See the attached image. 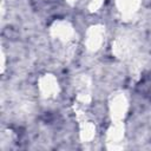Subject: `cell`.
Instances as JSON below:
<instances>
[{"instance_id": "obj_7", "label": "cell", "mask_w": 151, "mask_h": 151, "mask_svg": "<svg viewBox=\"0 0 151 151\" xmlns=\"http://www.w3.org/2000/svg\"><path fill=\"white\" fill-rule=\"evenodd\" d=\"M116 5L122 15L131 17L138 11L140 6V0H116Z\"/></svg>"}, {"instance_id": "obj_8", "label": "cell", "mask_w": 151, "mask_h": 151, "mask_svg": "<svg viewBox=\"0 0 151 151\" xmlns=\"http://www.w3.org/2000/svg\"><path fill=\"white\" fill-rule=\"evenodd\" d=\"M103 2H104V0H90L88 1V9L91 12H96L101 7Z\"/></svg>"}, {"instance_id": "obj_9", "label": "cell", "mask_w": 151, "mask_h": 151, "mask_svg": "<svg viewBox=\"0 0 151 151\" xmlns=\"http://www.w3.org/2000/svg\"><path fill=\"white\" fill-rule=\"evenodd\" d=\"M66 1H67L70 5H74V4L77 2V0H66Z\"/></svg>"}, {"instance_id": "obj_3", "label": "cell", "mask_w": 151, "mask_h": 151, "mask_svg": "<svg viewBox=\"0 0 151 151\" xmlns=\"http://www.w3.org/2000/svg\"><path fill=\"white\" fill-rule=\"evenodd\" d=\"M105 40V27L103 25H93L86 31L85 44L86 48L91 52H97L101 48Z\"/></svg>"}, {"instance_id": "obj_5", "label": "cell", "mask_w": 151, "mask_h": 151, "mask_svg": "<svg viewBox=\"0 0 151 151\" xmlns=\"http://www.w3.org/2000/svg\"><path fill=\"white\" fill-rule=\"evenodd\" d=\"M124 140V126L123 123H112L106 133V143L109 149L123 147Z\"/></svg>"}, {"instance_id": "obj_4", "label": "cell", "mask_w": 151, "mask_h": 151, "mask_svg": "<svg viewBox=\"0 0 151 151\" xmlns=\"http://www.w3.org/2000/svg\"><path fill=\"white\" fill-rule=\"evenodd\" d=\"M39 92L40 96L45 99H53L59 94L60 87L58 80L53 74H44L39 79Z\"/></svg>"}, {"instance_id": "obj_6", "label": "cell", "mask_w": 151, "mask_h": 151, "mask_svg": "<svg viewBox=\"0 0 151 151\" xmlns=\"http://www.w3.org/2000/svg\"><path fill=\"white\" fill-rule=\"evenodd\" d=\"M79 123H80V129H79L80 140L83 143H91L92 139L96 136V126H94V124L91 120H88L87 117L80 119Z\"/></svg>"}, {"instance_id": "obj_2", "label": "cell", "mask_w": 151, "mask_h": 151, "mask_svg": "<svg viewBox=\"0 0 151 151\" xmlns=\"http://www.w3.org/2000/svg\"><path fill=\"white\" fill-rule=\"evenodd\" d=\"M129 109V101L123 92H117L109 100V110L113 123H122Z\"/></svg>"}, {"instance_id": "obj_1", "label": "cell", "mask_w": 151, "mask_h": 151, "mask_svg": "<svg viewBox=\"0 0 151 151\" xmlns=\"http://www.w3.org/2000/svg\"><path fill=\"white\" fill-rule=\"evenodd\" d=\"M51 35L57 42L70 47L74 39V29L68 21L58 20L51 26Z\"/></svg>"}]
</instances>
